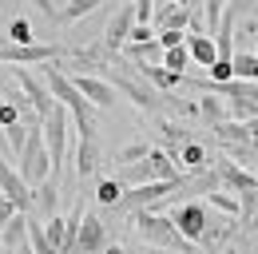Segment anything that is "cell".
Returning a JSON list of instances; mask_svg holds the SVG:
<instances>
[{
  "label": "cell",
  "instance_id": "1",
  "mask_svg": "<svg viewBox=\"0 0 258 254\" xmlns=\"http://www.w3.org/2000/svg\"><path fill=\"white\" fill-rule=\"evenodd\" d=\"M131 226H135V234H139L147 246L175 250V254H195V250H199V246H191V242L175 230L171 215H159V211H135V215H131Z\"/></svg>",
  "mask_w": 258,
  "mask_h": 254
},
{
  "label": "cell",
  "instance_id": "2",
  "mask_svg": "<svg viewBox=\"0 0 258 254\" xmlns=\"http://www.w3.org/2000/svg\"><path fill=\"white\" fill-rule=\"evenodd\" d=\"M68 123H72V115H68V107H52V115L48 119H40V135H44V151L52 159V179H60V171H64V159H68Z\"/></svg>",
  "mask_w": 258,
  "mask_h": 254
},
{
  "label": "cell",
  "instance_id": "3",
  "mask_svg": "<svg viewBox=\"0 0 258 254\" xmlns=\"http://www.w3.org/2000/svg\"><path fill=\"white\" fill-rule=\"evenodd\" d=\"M20 167H16V175L28 183V187H40L48 175H52V159L44 151V135H40V123L28 127V139H24V151H20Z\"/></svg>",
  "mask_w": 258,
  "mask_h": 254
},
{
  "label": "cell",
  "instance_id": "4",
  "mask_svg": "<svg viewBox=\"0 0 258 254\" xmlns=\"http://www.w3.org/2000/svg\"><path fill=\"white\" fill-rule=\"evenodd\" d=\"M207 219H211V207H207V203H195V199H183V203L171 211V222H175V230H179V234H183L191 246H199Z\"/></svg>",
  "mask_w": 258,
  "mask_h": 254
},
{
  "label": "cell",
  "instance_id": "5",
  "mask_svg": "<svg viewBox=\"0 0 258 254\" xmlns=\"http://www.w3.org/2000/svg\"><path fill=\"white\" fill-rule=\"evenodd\" d=\"M12 80H16L20 95L32 103L36 119H48V115H52V107H56V99H52V92L44 88V80H40L36 72H28V68H12Z\"/></svg>",
  "mask_w": 258,
  "mask_h": 254
},
{
  "label": "cell",
  "instance_id": "6",
  "mask_svg": "<svg viewBox=\"0 0 258 254\" xmlns=\"http://www.w3.org/2000/svg\"><path fill=\"white\" fill-rule=\"evenodd\" d=\"M215 167V179H219V190H230V195H242V190H258V175L254 171H246L242 163H234V159H211Z\"/></svg>",
  "mask_w": 258,
  "mask_h": 254
},
{
  "label": "cell",
  "instance_id": "7",
  "mask_svg": "<svg viewBox=\"0 0 258 254\" xmlns=\"http://www.w3.org/2000/svg\"><path fill=\"white\" fill-rule=\"evenodd\" d=\"M60 60L56 44H0V64L24 68V64H52Z\"/></svg>",
  "mask_w": 258,
  "mask_h": 254
},
{
  "label": "cell",
  "instance_id": "8",
  "mask_svg": "<svg viewBox=\"0 0 258 254\" xmlns=\"http://www.w3.org/2000/svg\"><path fill=\"white\" fill-rule=\"evenodd\" d=\"M131 28H135V8H131V4H119V12L107 20V28L99 36L103 52H107V56H119L123 44H127V36H131Z\"/></svg>",
  "mask_w": 258,
  "mask_h": 254
},
{
  "label": "cell",
  "instance_id": "9",
  "mask_svg": "<svg viewBox=\"0 0 258 254\" xmlns=\"http://www.w3.org/2000/svg\"><path fill=\"white\" fill-rule=\"evenodd\" d=\"M107 84H111V88H119V92H127L131 103H135L139 111H155V107H159V95H155V88H151L147 80L139 84V80L131 76V68H123V72H111V80H107Z\"/></svg>",
  "mask_w": 258,
  "mask_h": 254
},
{
  "label": "cell",
  "instance_id": "10",
  "mask_svg": "<svg viewBox=\"0 0 258 254\" xmlns=\"http://www.w3.org/2000/svg\"><path fill=\"white\" fill-rule=\"evenodd\" d=\"M0 195H4L20 215H28V211H32V187H28V183L16 175V167H12V163H4V159H0Z\"/></svg>",
  "mask_w": 258,
  "mask_h": 254
},
{
  "label": "cell",
  "instance_id": "11",
  "mask_svg": "<svg viewBox=\"0 0 258 254\" xmlns=\"http://www.w3.org/2000/svg\"><path fill=\"white\" fill-rule=\"evenodd\" d=\"M242 226H238V219H226V215H211L207 219V226H203V238H199V246L207 254H219L223 246H230V238L238 234Z\"/></svg>",
  "mask_w": 258,
  "mask_h": 254
},
{
  "label": "cell",
  "instance_id": "12",
  "mask_svg": "<svg viewBox=\"0 0 258 254\" xmlns=\"http://www.w3.org/2000/svg\"><path fill=\"white\" fill-rule=\"evenodd\" d=\"M72 84H76V92L84 95L96 111H107V107L115 103V88H111L103 76H84V72H76V76H72Z\"/></svg>",
  "mask_w": 258,
  "mask_h": 254
},
{
  "label": "cell",
  "instance_id": "13",
  "mask_svg": "<svg viewBox=\"0 0 258 254\" xmlns=\"http://www.w3.org/2000/svg\"><path fill=\"white\" fill-rule=\"evenodd\" d=\"M107 246V222L99 215H88L80 219V234H76V254H103Z\"/></svg>",
  "mask_w": 258,
  "mask_h": 254
},
{
  "label": "cell",
  "instance_id": "14",
  "mask_svg": "<svg viewBox=\"0 0 258 254\" xmlns=\"http://www.w3.org/2000/svg\"><path fill=\"white\" fill-rule=\"evenodd\" d=\"M99 167V135H76V175L80 179H88V175H96Z\"/></svg>",
  "mask_w": 258,
  "mask_h": 254
},
{
  "label": "cell",
  "instance_id": "15",
  "mask_svg": "<svg viewBox=\"0 0 258 254\" xmlns=\"http://www.w3.org/2000/svg\"><path fill=\"white\" fill-rule=\"evenodd\" d=\"M56 203H60V179H44L40 187H32V207L44 215V219H52L56 215Z\"/></svg>",
  "mask_w": 258,
  "mask_h": 254
},
{
  "label": "cell",
  "instance_id": "16",
  "mask_svg": "<svg viewBox=\"0 0 258 254\" xmlns=\"http://www.w3.org/2000/svg\"><path fill=\"white\" fill-rule=\"evenodd\" d=\"M175 163H179V171L187 175V171H203V167L211 163V155H207V147H203L199 139H191V143H183V147L175 151Z\"/></svg>",
  "mask_w": 258,
  "mask_h": 254
},
{
  "label": "cell",
  "instance_id": "17",
  "mask_svg": "<svg viewBox=\"0 0 258 254\" xmlns=\"http://www.w3.org/2000/svg\"><path fill=\"white\" fill-rule=\"evenodd\" d=\"M24 234H28V215H12L8 226L0 230V250H16V246H24Z\"/></svg>",
  "mask_w": 258,
  "mask_h": 254
},
{
  "label": "cell",
  "instance_id": "18",
  "mask_svg": "<svg viewBox=\"0 0 258 254\" xmlns=\"http://www.w3.org/2000/svg\"><path fill=\"white\" fill-rule=\"evenodd\" d=\"M187 52H191V64H199V68H211V64L219 60L211 36H187Z\"/></svg>",
  "mask_w": 258,
  "mask_h": 254
},
{
  "label": "cell",
  "instance_id": "19",
  "mask_svg": "<svg viewBox=\"0 0 258 254\" xmlns=\"http://www.w3.org/2000/svg\"><path fill=\"white\" fill-rule=\"evenodd\" d=\"M195 115L207 127H219V123H226V103H219L215 95H203V99H195Z\"/></svg>",
  "mask_w": 258,
  "mask_h": 254
},
{
  "label": "cell",
  "instance_id": "20",
  "mask_svg": "<svg viewBox=\"0 0 258 254\" xmlns=\"http://www.w3.org/2000/svg\"><path fill=\"white\" fill-rule=\"evenodd\" d=\"M103 0H68L64 8H56V24H76V20H84L88 12H96Z\"/></svg>",
  "mask_w": 258,
  "mask_h": 254
},
{
  "label": "cell",
  "instance_id": "21",
  "mask_svg": "<svg viewBox=\"0 0 258 254\" xmlns=\"http://www.w3.org/2000/svg\"><path fill=\"white\" fill-rule=\"evenodd\" d=\"M230 72H234V80L258 84V56L254 52H234V56H230Z\"/></svg>",
  "mask_w": 258,
  "mask_h": 254
},
{
  "label": "cell",
  "instance_id": "22",
  "mask_svg": "<svg viewBox=\"0 0 258 254\" xmlns=\"http://www.w3.org/2000/svg\"><path fill=\"white\" fill-rule=\"evenodd\" d=\"M207 207L226 215V219H238V195H230V190H211L207 195Z\"/></svg>",
  "mask_w": 258,
  "mask_h": 254
},
{
  "label": "cell",
  "instance_id": "23",
  "mask_svg": "<svg viewBox=\"0 0 258 254\" xmlns=\"http://www.w3.org/2000/svg\"><path fill=\"white\" fill-rule=\"evenodd\" d=\"M159 68L175 72V76H187V68H191V52H187V44H183V48H167L163 60H159Z\"/></svg>",
  "mask_w": 258,
  "mask_h": 254
},
{
  "label": "cell",
  "instance_id": "24",
  "mask_svg": "<svg viewBox=\"0 0 258 254\" xmlns=\"http://www.w3.org/2000/svg\"><path fill=\"white\" fill-rule=\"evenodd\" d=\"M163 143H167L163 151L175 159V151H179L183 143H191V131H183V127H175V123H163Z\"/></svg>",
  "mask_w": 258,
  "mask_h": 254
},
{
  "label": "cell",
  "instance_id": "25",
  "mask_svg": "<svg viewBox=\"0 0 258 254\" xmlns=\"http://www.w3.org/2000/svg\"><path fill=\"white\" fill-rule=\"evenodd\" d=\"M119 195H123L119 179H99V187H96V203H99V207H115Z\"/></svg>",
  "mask_w": 258,
  "mask_h": 254
},
{
  "label": "cell",
  "instance_id": "26",
  "mask_svg": "<svg viewBox=\"0 0 258 254\" xmlns=\"http://www.w3.org/2000/svg\"><path fill=\"white\" fill-rule=\"evenodd\" d=\"M147 155H151V143H147V139H131L127 147L119 151V159H115V163L131 167V163H139V159H147Z\"/></svg>",
  "mask_w": 258,
  "mask_h": 254
},
{
  "label": "cell",
  "instance_id": "27",
  "mask_svg": "<svg viewBox=\"0 0 258 254\" xmlns=\"http://www.w3.org/2000/svg\"><path fill=\"white\" fill-rule=\"evenodd\" d=\"M4 36H8V44H36V36H32V24H28L24 16H16V20L8 24V32H4Z\"/></svg>",
  "mask_w": 258,
  "mask_h": 254
},
{
  "label": "cell",
  "instance_id": "28",
  "mask_svg": "<svg viewBox=\"0 0 258 254\" xmlns=\"http://www.w3.org/2000/svg\"><path fill=\"white\" fill-rule=\"evenodd\" d=\"M254 211H258V190H242L238 195V226H246L254 219Z\"/></svg>",
  "mask_w": 258,
  "mask_h": 254
},
{
  "label": "cell",
  "instance_id": "29",
  "mask_svg": "<svg viewBox=\"0 0 258 254\" xmlns=\"http://www.w3.org/2000/svg\"><path fill=\"white\" fill-rule=\"evenodd\" d=\"M44 238L60 250L64 246V215H52V219H44Z\"/></svg>",
  "mask_w": 258,
  "mask_h": 254
},
{
  "label": "cell",
  "instance_id": "30",
  "mask_svg": "<svg viewBox=\"0 0 258 254\" xmlns=\"http://www.w3.org/2000/svg\"><path fill=\"white\" fill-rule=\"evenodd\" d=\"M32 127H36V123H32ZM4 139H8L12 155H20V151H24V139H28V123H12V127H4Z\"/></svg>",
  "mask_w": 258,
  "mask_h": 254
},
{
  "label": "cell",
  "instance_id": "31",
  "mask_svg": "<svg viewBox=\"0 0 258 254\" xmlns=\"http://www.w3.org/2000/svg\"><path fill=\"white\" fill-rule=\"evenodd\" d=\"M12 123H20V111H16V103H8V99L0 95V131L12 127Z\"/></svg>",
  "mask_w": 258,
  "mask_h": 254
},
{
  "label": "cell",
  "instance_id": "32",
  "mask_svg": "<svg viewBox=\"0 0 258 254\" xmlns=\"http://www.w3.org/2000/svg\"><path fill=\"white\" fill-rule=\"evenodd\" d=\"M155 40H159V48H183L187 44V32H155Z\"/></svg>",
  "mask_w": 258,
  "mask_h": 254
},
{
  "label": "cell",
  "instance_id": "33",
  "mask_svg": "<svg viewBox=\"0 0 258 254\" xmlns=\"http://www.w3.org/2000/svg\"><path fill=\"white\" fill-rule=\"evenodd\" d=\"M147 40H155V28H151V24H135L131 36H127V44H147Z\"/></svg>",
  "mask_w": 258,
  "mask_h": 254
},
{
  "label": "cell",
  "instance_id": "34",
  "mask_svg": "<svg viewBox=\"0 0 258 254\" xmlns=\"http://www.w3.org/2000/svg\"><path fill=\"white\" fill-rule=\"evenodd\" d=\"M12 215H20V211H16V207H12V203H8L4 195H0V230L8 226V219H12Z\"/></svg>",
  "mask_w": 258,
  "mask_h": 254
},
{
  "label": "cell",
  "instance_id": "35",
  "mask_svg": "<svg viewBox=\"0 0 258 254\" xmlns=\"http://www.w3.org/2000/svg\"><path fill=\"white\" fill-rule=\"evenodd\" d=\"M103 254H127V250H123L119 242H107V246H103Z\"/></svg>",
  "mask_w": 258,
  "mask_h": 254
},
{
  "label": "cell",
  "instance_id": "36",
  "mask_svg": "<svg viewBox=\"0 0 258 254\" xmlns=\"http://www.w3.org/2000/svg\"><path fill=\"white\" fill-rule=\"evenodd\" d=\"M12 254H32V250H28V242H24V246H16V250H12Z\"/></svg>",
  "mask_w": 258,
  "mask_h": 254
},
{
  "label": "cell",
  "instance_id": "37",
  "mask_svg": "<svg viewBox=\"0 0 258 254\" xmlns=\"http://www.w3.org/2000/svg\"><path fill=\"white\" fill-rule=\"evenodd\" d=\"M219 254H238V250H234V246H223V250H219Z\"/></svg>",
  "mask_w": 258,
  "mask_h": 254
},
{
  "label": "cell",
  "instance_id": "38",
  "mask_svg": "<svg viewBox=\"0 0 258 254\" xmlns=\"http://www.w3.org/2000/svg\"><path fill=\"white\" fill-rule=\"evenodd\" d=\"M0 44H8V36H4V32H0Z\"/></svg>",
  "mask_w": 258,
  "mask_h": 254
},
{
  "label": "cell",
  "instance_id": "39",
  "mask_svg": "<svg viewBox=\"0 0 258 254\" xmlns=\"http://www.w3.org/2000/svg\"><path fill=\"white\" fill-rule=\"evenodd\" d=\"M254 56H258V52H254Z\"/></svg>",
  "mask_w": 258,
  "mask_h": 254
}]
</instances>
